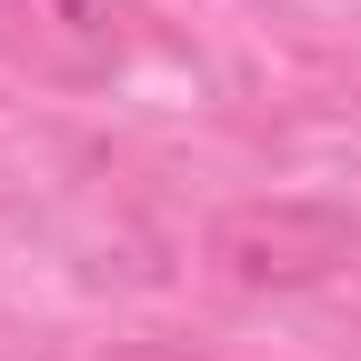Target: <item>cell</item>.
I'll use <instances>...</instances> for the list:
<instances>
[{"mask_svg": "<svg viewBox=\"0 0 361 361\" xmlns=\"http://www.w3.org/2000/svg\"><path fill=\"white\" fill-rule=\"evenodd\" d=\"M351 211L331 201H241L211 221V271L231 291H311L351 261Z\"/></svg>", "mask_w": 361, "mask_h": 361, "instance_id": "6da1fadb", "label": "cell"}, {"mask_svg": "<svg viewBox=\"0 0 361 361\" xmlns=\"http://www.w3.org/2000/svg\"><path fill=\"white\" fill-rule=\"evenodd\" d=\"M0 61L40 90H101L121 71V20L101 0H0Z\"/></svg>", "mask_w": 361, "mask_h": 361, "instance_id": "7a4b0ae2", "label": "cell"}, {"mask_svg": "<svg viewBox=\"0 0 361 361\" xmlns=\"http://www.w3.org/2000/svg\"><path fill=\"white\" fill-rule=\"evenodd\" d=\"M121 361H191V351H161V341H130Z\"/></svg>", "mask_w": 361, "mask_h": 361, "instance_id": "3957f363", "label": "cell"}]
</instances>
